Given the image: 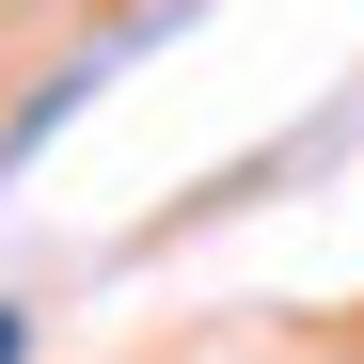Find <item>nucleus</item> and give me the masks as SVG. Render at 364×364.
<instances>
[{
	"label": "nucleus",
	"instance_id": "obj_1",
	"mask_svg": "<svg viewBox=\"0 0 364 364\" xmlns=\"http://www.w3.org/2000/svg\"><path fill=\"white\" fill-rule=\"evenodd\" d=\"M0 364H32V317H16V301H0Z\"/></svg>",
	"mask_w": 364,
	"mask_h": 364
}]
</instances>
